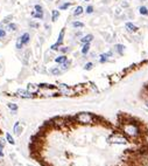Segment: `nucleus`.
<instances>
[{"label":"nucleus","mask_w":148,"mask_h":166,"mask_svg":"<svg viewBox=\"0 0 148 166\" xmlns=\"http://www.w3.org/2000/svg\"><path fill=\"white\" fill-rule=\"evenodd\" d=\"M76 119L78 123L80 124H85V125H90V124H93L95 123V119H96V116L89 114V112H80L76 116Z\"/></svg>","instance_id":"f257e3e1"},{"label":"nucleus","mask_w":148,"mask_h":166,"mask_svg":"<svg viewBox=\"0 0 148 166\" xmlns=\"http://www.w3.org/2000/svg\"><path fill=\"white\" fill-rule=\"evenodd\" d=\"M64 34H65V28H62V29H61V32H60V34H58V38H57L56 43H54V45L50 47V49H51V50H58V49H60V47H61V46H62V43H63Z\"/></svg>","instance_id":"f03ea898"},{"label":"nucleus","mask_w":148,"mask_h":166,"mask_svg":"<svg viewBox=\"0 0 148 166\" xmlns=\"http://www.w3.org/2000/svg\"><path fill=\"white\" fill-rule=\"evenodd\" d=\"M113 55V51H107V53H104V54H100V59H99V62L100 63H105L108 61V58H111Z\"/></svg>","instance_id":"7ed1b4c3"},{"label":"nucleus","mask_w":148,"mask_h":166,"mask_svg":"<svg viewBox=\"0 0 148 166\" xmlns=\"http://www.w3.org/2000/svg\"><path fill=\"white\" fill-rule=\"evenodd\" d=\"M21 41H22V43H23V46H27L29 42H31V34H29L28 32H26V33H23L21 36Z\"/></svg>","instance_id":"20e7f679"},{"label":"nucleus","mask_w":148,"mask_h":166,"mask_svg":"<svg viewBox=\"0 0 148 166\" xmlns=\"http://www.w3.org/2000/svg\"><path fill=\"white\" fill-rule=\"evenodd\" d=\"M93 35L92 34H86V35H84V36H82V39H80V42L82 43H91L92 41H93Z\"/></svg>","instance_id":"39448f33"},{"label":"nucleus","mask_w":148,"mask_h":166,"mask_svg":"<svg viewBox=\"0 0 148 166\" xmlns=\"http://www.w3.org/2000/svg\"><path fill=\"white\" fill-rule=\"evenodd\" d=\"M125 27H126V29L128 31V32H131V33H135V32H138V27L135 26V25H133L132 22H126L125 23Z\"/></svg>","instance_id":"423d86ee"},{"label":"nucleus","mask_w":148,"mask_h":166,"mask_svg":"<svg viewBox=\"0 0 148 166\" xmlns=\"http://www.w3.org/2000/svg\"><path fill=\"white\" fill-rule=\"evenodd\" d=\"M67 60H68V58L63 54V55H61V56L56 58V59H55V62H56V63H58V64H63V63H65V62H67Z\"/></svg>","instance_id":"0eeeda50"},{"label":"nucleus","mask_w":148,"mask_h":166,"mask_svg":"<svg viewBox=\"0 0 148 166\" xmlns=\"http://www.w3.org/2000/svg\"><path fill=\"white\" fill-rule=\"evenodd\" d=\"M114 49H115V51L119 54V55H123V54H124L125 46H124V45H120V43H117V45L114 46Z\"/></svg>","instance_id":"6e6552de"},{"label":"nucleus","mask_w":148,"mask_h":166,"mask_svg":"<svg viewBox=\"0 0 148 166\" xmlns=\"http://www.w3.org/2000/svg\"><path fill=\"white\" fill-rule=\"evenodd\" d=\"M58 16H60V11H57V10H53L51 11V21H56L58 19Z\"/></svg>","instance_id":"1a4fd4ad"},{"label":"nucleus","mask_w":148,"mask_h":166,"mask_svg":"<svg viewBox=\"0 0 148 166\" xmlns=\"http://www.w3.org/2000/svg\"><path fill=\"white\" fill-rule=\"evenodd\" d=\"M89 51H90V43H83L82 54H83V55H86Z\"/></svg>","instance_id":"9d476101"},{"label":"nucleus","mask_w":148,"mask_h":166,"mask_svg":"<svg viewBox=\"0 0 148 166\" xmlns=\"http://www.w3.org/2000/svg\"><path fill=\"white\" fill-rule=\"evenodd\" d=\"M7 29L11 31V32H15V31H18V25L14 23V22H10L7 25Z\"/></svg>","instance_id":"9b49d317"},{"label":"nucleus","mask_w":148,"mask_h":166,"mask_svg":"<svg viewBox=\"0 0 148 166\" xmlns=\"http://www.w3.org/2000/svg\"><path fill=\"white\" fill-rule=\"evenodd\" d=\"M83 12H84V8H83L82 6H77V7L75 8V11H74V16H79Z\"/></svg>","instance_id":"f8f14e48"},{"label":"nucleus","mask_w":148,"mask_h":166,"mask_svg":"<svg viewBox=\"0 0 148 166\" xmlns=\"http://www.w3.org/2000/svg\"><path fill=\"white\" fill-rule=\"evenodd\" d=\"M31 15H32L33 18H36V19H40V20H43V19H44V13H38V12H35V11H33Z\"/></svg>","instance_id":"ddd939ff"},{"label":"nucleus","mask_w":148,"mask_h":166,"mask_svg":"<svg viewBox=\"0 0 148 166\" xmlns=\"http://www.w3.org/2000/svg\"><path fill=\"white\" fill-rule=\"evenodd\" d=\"M21 132H22V128L19 125V122H16L15 125H14V133H15L16 136H20Z\"/></svg>","instance_id":"4468645a"},{"label":"nucleus","mask_w":148,"mask_h":166,"mask_svg":"<svg viewBox=\"0 0 148 166\" xmlns=\"http://www.w3.org/2000/svg\"><path fill=\"white\" fill-rule=\"evenodd\" d=\"M71 26L74 27V28H83L84 23L80 22V21H72V22H71Z\"/></svg>","instance_id":"2eb2a0df"},{"label":"nucleus","mask_w":148,"mask_h":166,"mask_svg":"<svg viewBox=\"0 0 148 166\" xmlns=\"http://www.w3.org/2000/svg\"><path fill=\"white\" fill-rule=\"evenodd\" d=\"M7 106L10 108V110H12L14 115L16 114V111H18V105H16V104H14V103H8Z\"/></svg>","instance_id":"dca6fc26"},{"label":"nucleus","mask_w":148,"mask_h":166,"mask_svg":"<svg viewBox=\"0 0 148 166\" xmlns=\"http://www.w3.org/2000/svg\"><path fill=\"white\" fill-rule=\"evenodd\" d=\"M139 13L141 15H148V8L146 6H140L139 7Z\"/></svg>","instance_id":"f3484780"},{"label":"nucleus","mask_w":148,"mask_h":166,"mask_svg":"<svg viewBox=\"0 0 148 166\" xmlns=\"http://www.w3.org/2000/svg\"><path fill=\"white\" fill-rule=\"evenodd\" d=\"M15 48H16L18 50H20V49H22V48H23V43H22V41H21V38H20V36H19V38H18V40H16Z\"/></svg>","instance_id":"a211bd4d"},{"label":"nucleus","mask_w":148,"mask_h":166,"mask_svg":"<svg viewBox=\"0 0 148 166\" xmlns=\"http://www.w3.org/2000/svg\"><path fill=\"white\" fill-rule=\"evenodd\" d=\"M50 73H51L53 75H55V76H58L62 71H61L60 69H58V67H54V68H51V69H50Z\"/></svg>","instance_id":"6ab92c4d"},{"label":"nucleus","mask_w":148,"mask_h":166,"mask_svg":"<svg viewBox=\"0 0 148 166\" xmlns=\"http://www.w3.org/2000/svg\"><path fill=\"white\" fill-rule=\"evenodd\" d=\"M38 89H39V88H38V87H35L34 84H29L27 90H28L29 93H31V94H34V93H36V91H38Z\"/></svg>","instance_id":"aec40b11"},{"label":"nucleus","mask_w":148,"mask_h":166,"mask_svg":"<svg viewBox=\"0 0 148 166\" xmlns=\"http://www.w3.org/2000/svg\"><path fill=\"white\" fill-rule=\"evenodd\" d=\"M19 94H20V96H22V97H31L32 96V94L29 93L28 90L26 91V90H19Z\"/></svg>","instance_id":"412c9836"},{"label":"nucleus","mask_w":148,"mask_h":166,"mask_svg":"<svg viewBox=\"0 0 148 166\" xmlns=\"http://www.w3.org/2000/svg\"><path fill=\"white\" fill-rule=\"evenodd\" d=\"M70 6H71V3H64V4H62V5L58 6V8H60L61 11H63V10H68Z\"/></svg>","instance_id":"4be33fe9"},{"label":"nucleus","mask_w":148,"mask_h":166,"mask_svg":"<svg viewBox=\"0 0 148 166\" xmlns=\"http://www.w3.org/2000/svg\"><path fill=\"white\" fill-rule=\"evenodd\" d=\"M34 10H35V12H38V13H44L43 7H42L41 5H35V6H34Z\"/></svg>","instance_id":"5701e85b"},{"label":"nucleus","mask_w":148,"mask_h":166,"mask_svg":"<svg viewBox=\"0 0 148 166\" xmlns=\"http://www.w3.org/2000/svg\"><path fill=\"white\" fill-rule=\"evenodd\" d=\"M6 138H7V142H8L10 144H12V145H14V144H15V142H14V139H13V137H12L10 133H7Z\"/></svg>","instance_id":"b1692460"},{"label":"nucleus","mask_w":148,"mask_h":166,"mask_svg":"<svg viewBox=\"0 0 148 166\" xmlns=\"http://www.w3.org/2000/svg\"><path fill=\"white\" fill-rule=\"evenodd\" d=\"M58 50H60L61 53H63V54H67V53L70 51V48L69 47H60V49H58Z\"/></svg>","instance_id":"393cba45"},{"label":"nucleus","mask_w":148,"mask_h":166,"mask_svg":"<svg viewBox=\"0 0 148 166\" xmlns=\"http://www.w3.org/2000/svg\"><path fill=\"white\" fill-rule=\"evenodd\" d=\"M86 14H92L93 13V6L92 5H89L87 7H86Z\"/></svg>","instance_id":"a878e982"},{"label":"nucleus","mask_w":148,"mask_h":166,"mask_svg":"<svg viewBox=\"0 0 148 166\" xmlns=\"http://www.w3.org/2000/svg\"><path fill=\"white\" fill-rule=\"evenodd\" d=\"M92 67H93V63L87 62V63L84 66V69H85V70H91V69H92Z\"/></svg>","instance_id":"bb28decb"},{"label":"nucleus","mask_w":148,"mask_h":166,"mask_svg":"<svg viewBox=\"0 0 148 166\" xmlns=\"http://www.w3.org/2000/svg\"><path fill=\"white\" fill-rule=\"evenodd\" d=\"M11 19H13V15H8V16H6V18L3 20V23H10Z\"/></svg>","instance_id":"cd10ccee"},{"label":"nucleus","mask_w":148,"mask_h":166,"mask_svg":"<svg viewBox=\"0 0 148 166\" xmlns=\"http://www.w3.org/2000/svg\"><path fill=\"white\" fill-rule=\"evenodd\" d=\"M5 36H6V31L0 27V39H3V38H5Z\"/></svg>","instance_id":"c85d7f7f"},{"label":"nucleus","mask_w":148,"mask_h":166,"mask_svg":"<svg viewBox=\"0 0 148 166\" xmlns=\"http://www.w3.org/2000/svg\"><path fill=\"white\" fill-rule=\"evenodd\" d=\"M5 144H6L5 139H4V138L0 137V147H4V146H5Z\"/></svg>","instance_id":"c756f323"},{"label":"nucleus","mask_w":148,"mask_h":166,"mask_svg":"<svg viewBox=\"0 0 148 166\" xmlns=\"http://www.w3.org/2000/svg\"><path fill=\"white\" fill-rule=\"evenodd\" d=\"M121 6H123V7H128V4H127V3H123Z\"/></svg>","instance_id":"7c9ffc66"},{"label":"nucleus","mask_w":148,"mask_h":166,"mask_svg":"<svg viewBox=\"0 0 148 166\" xmlns=\"http://www.w3.org/2000/svg\"><path fill=\"white\" fill-rule=\"evenodd\" d=\"M0 157H4V153H3L1 151H0Z\"/></svg>","instance_id":"2f4dec72"},{"label":"nucleus","mask_w":148,"mask_h":166,"mask_svg":"<svg viewBox=\"0 0 148 166\" xmlns=\"http://www.w3.org/2000/svg\"><path fill=\"white\" fill-rule=\"evenodd\" d=\"M16 166H22V165H20V164H16Z\"/></svg>","instance_id":"473e14b6"},{"label":"nucleus","mask_w":148,"mask_h":166,"mask_svg":"<svg viewBox=\"0 0 148 166\" xmlns=\"http://www.w3.org/2000/svg\"><path fill=\"white\" fill-rule=\"evenodd\" d=\"M84 1H89V0H84Z\"/></svg>","instance_id":"72a5a7b5"}]
</instances>
